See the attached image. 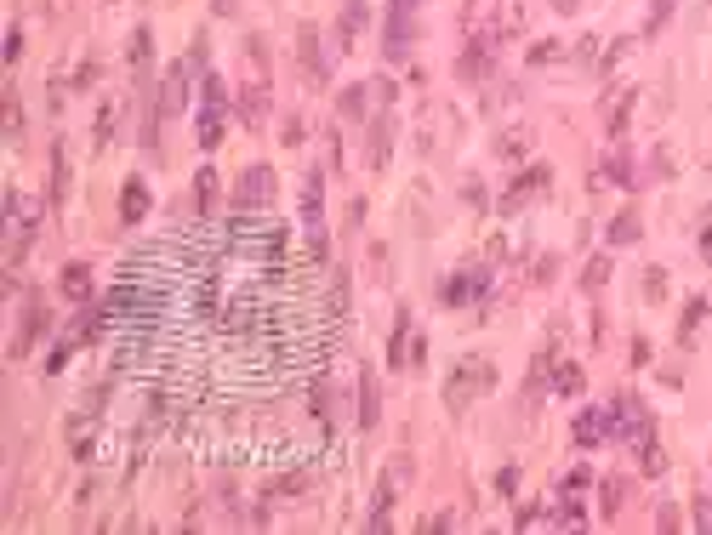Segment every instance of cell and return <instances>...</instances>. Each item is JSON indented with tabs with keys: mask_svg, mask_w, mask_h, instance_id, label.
<instances>
[{
	"mask_svg": "<svg viewBox=\"0 0 712 535\" xmlns=\"http://www.w3.org/2000/svg\"><path fill=\"white\" fill-rule=\"evenodd\" d=\"M35 217H40V206H35L29 194H12V200H6V274L23 262L29 240H35Z\"/></svg>",
	"mask_w": 712,
	"mask_h": 535,
	"instance_id": "6da1fadb",
	"label": "cell"
},
{
	"mask_svg": "<svg viewBox=\"0 0 712 535\" xmlns=\"http://www.w3.org/2000/svg\"><path fill=\"white\" fill-rule=\"evenodd\" d=\"M490 382H496L490 359H462V370L445 382V404H451V411H468L479 393H490Z\"/></svg>",
	"mask_w": 712,
	"mask_h": 535,
	"instance_id": "7a4b0ae2",
	"label": "cell"
},
{
	"mask_svg": "<svg viewBox=\"0 0 712 535\" xmlns=\"http://www.w3.org/2000/svg\"><path fill=\"white\" fill-rule=\"evenodd\" d=\"M223 108H228V91H223L216 74H206V103H199V149L223 143Z\"/></svg>",
	"mask_w": 712,
	"mask_h": 535,
	"instance_id": "3957f363",
	"label": "cell"
},
{
	"mask_svg": "<svg viewBox=\"0 0 712 535\" xmlns=\"http://www.w3.org/2000/svg\"><path fill=\"white\" fill-rule=\"evenodd\" d=\"M194 63H199V52L189 63H172V69H165V81H160V115H182V108H189V74H194Z\"/></svg>",
	"mask_w": 712,
	"mask_h": 535,
	"instance_id": "277c9868",
	"label": "cell"
},
{
	"mask_svg": "<svg viewBox=\"0 0 712 535\" xmlns=\"http://www.w3.org/2000/svg\"><path fill=\"white\" fill-rule=\"evenodd\" d=\"M274 200V171L268 166H251L240 177V188H234V211H262Z\"/></svg>",
	"mask_w": 712,
	"mask_h": 535,
	"instance_id": "5b68a950",
	"label": "cell"
},
{
	"mask_svg": "<svg viewBox=\"0 0 712 535\" xmlns=\"http://www.w3.org/2000/svg\"><path fill=\"white\" fill-rule=\"evenodd\" d=\"M46 325H52L46 302H40V296H29V302H23V330H18V342H12V359H23L29 348H35V336H40Z\"/></svg>",
	"mask_w": 712,
	"mask_h": 535,
	"instance_id": "8992f818",
	"label": "cell"
},
{
	"mask_svg": "<svg viewBox=\"0 0 712 535\" xmlns=\"http://www.w3.org/2000/svg\"><path fill=\"white\" fill-rule=\"evenodd\" d=\"M553 183V171L547 166H530V171H524V177L513 183V188H507V194H502V211H519L524 206V200H536L541 194V188H547Z\"/></svg>",
	"mask_w": 712,
	"mask_h": 535,
	"instance_id": "52a82bcc",
	"label": "cell"
},
{
	"mask_svg": "<svg viewBox=\"0 0 712 535\" xmlns=\"http://www.w3.org/2000/svg\"><path fill=\"white\" fill-rule=\"evenodd\" d=\"M610 421H615V433H622V438H632V445H639V438H649V416H644L639 399H622V404L610 411Z\"/></svg>",
	"mask_w": 712,
	"mask_h": 535,
	"instance_id": "ba28073f",
	"label": "cell"
},
{
	"mask_svg": "<svg viewBox=\"0 0 712 535\" xmlns=\"http://www.w3.org/2000/svg\"><path fill=\"white\" fill-rule=\"evenodd\" d=\"M485 285H490V274H485V268H468V274H456L451 279V285H445V302H479V296H485Z\"/></svg>",
	"mask_w": 712,
	"mask_h": 535,
	"instance_id": "9c48e42d",
	"label": "cell"
},
{
	"mask_svg": "<svg viewBox=\"0 0 712 535\" xmlns=\"http://www.w3.org/2000/svg\"><path fill=\"white\" fill-rule=\"evenodd\" d=\"M610 433H615L610 411H587V416H576V445H598V438H610Z\"/></svg>",
	"mask_w": 712,
	"mask_h": 535,
	"instance_id": "30bf717a",
	"label": "cell"
},
{
	"mask_svg": "<svg viewBox=\"0 0 712 535\" xmlns=\"http://www.w3.org/2000/svg\"><path fill=\"white\" fill-rule=\"evenodd\" d=\"M120 217H126V223H143V217H148V183L143 177L126 183V194H120Z\"/></svg>",
	"mask_w": 712,
	"mask_h": 535,
	"instance_id": "8fae6325",
	"label": "cell"
},
{
	"mask_svg": "<svg viewBox=\"0 0 712 535\" xmlns=\"http://www.w3.org/2000/svg\"><path fill=\"white\" fill-rule=\"evenodd\" d=\"M297 40H302V69L314 74V81H325V52H319V29H314V23H302V29H297Z\"/></svg>",
	"mask_w": 712,
	"mask_h": 535,
	"instance_id": "7c38bea8",
	"label": "cell"
},
{
	"mask_svg": "<svg viewBox=\"0 0 712 535\" xmlns=\"http://www.w3.org/2000/svg\"><path fill=\"white\" fill-rule=\"evenodd\" d=\"M377 416H382V393H377V376H360V428H377Z\"/></svg>",
	"mask_w": 712,
	"mask_h": 535,
	"instance_id": "4fadbf2b",
	"label": "cell"
},
{
	"mask_svg": "<svg viewBox=\"0 0 712 535\" xmlns=\"http://www.w3.org/2000/svg\"><path fill=\"white\" fill-rule=\"evenodd\" d=\"M64 296H69V302H91V268L86 262L64 268Z\"/></svg>",
	"mask_w": 712,
	"mask_h": 535,
	"instance_id": "5bb4252c",
	"label": "cell"
},
{
	"mask_svg": "<svg viewBox=\"0 0 712 535\" xmlns=\"http://www.w3.org/2000/svg\"><path fill=\"white\" fill-rule=\"evenodd\" d=\"M485 63H490V40H473L468 52H462L456 74H462V81H479V74H485Z\"/></svg>",
	"mask_w": 712,
	"mask_h": 535,
	"instance_id": "9a60e30c",
	"label": "cell"
},
{
	"mask_svg": "<svg viewBox=\"0 0 712 535\" xmlns=\"http://www.w3.org/2000/svg\"><path fill=\"white\" fill-rule=\"evenodd\" d=\"M194 211L199 217L216 211V171H199V177H194Z\"/></svg>",
	"mask_w": 712,
	"mask_h": 535,
	"instance_id": "2e32d148",
	"label": "cell"
},
{
	"mask_svg": "<svg viewBox=\"0 0 712 535\" xmlns=\"http://www.w3.org/2000/svg\"><path fill=\"white\" fill-rule=\"evenodd\" d=\"M632 103H639V91H615V103H610V137H627V115H632Z\"/></svg>",
	"mask_w": 712,
	"mask_h": 535,
	"instance_id": "e0dca14e",
	"label": "cell"
},
{
	"mask_svg": "<svg viewBox=\"0 0 712 535\" xmlns=\"http://www.w3.org/2000/svg\"><path fill=\"white\" fill-rule=\"evenodd\" d=\"M388 137H394V120L382 115L377 125H370V166H388Z\"/></svg>",
	"mask_w": 712,
	"mask_h": 535,
	"instance_id": "ac0fdd59",
	"label": "cell"
},
{
	"mask_svg": "<svg viewBox=\"0 0 712 535\" xmlns=\"http://www.w3.org/2000/svg\"><path fill=\"white\" fill-rule=\"evenodd\" d=\"M632 240H639V211H622L610 223V245H632Z\"/></svg>",
	"mask_w": 712,
	"mask_h": 535,
	"instance_id": "d6986e66",
	"label": "cell"
},
{
	"mask_svg": "<svg viewBox=\"0 0 712 535\" xmlns=\"http://www.w3.org/2000/svg\"><path fill=\"white\" fill-rule=\"evenodd\" d=\"M598 177H610L615 188H639V183H632V166L622 160V154H610V160H605V166H598Z\"/></svg>",
	"mask_w": 712,
	"mask_h": 535,
	"instance_id": "ffe728a7",
	"label": "cell"
},
{
	"mask_svg": "<svg viewBox=\"0 0 712 535\" xmlns=\"http://www.w3.org/2000/svg\"><path fill=\"white\" fill-rule=\"evenodd\" d=\"M639 467H644L649 479H656L661 467H667V455H661V445H656V438H639Z\"/></svg>",
	"mask_w": 712,
	"mask_h": 535,
	"instance_id": "44dd1931",
	"label": "cell"
},
{
	"mask_svg": "<svg viewBox=\"0 0 712 535\" xmlns=\"http://www.w3.org/2000/svg\"><path fill=\"white\" fill-rule=\"evenodd\" d=\"M360 23H365V0H348V12H343V29H336V40H353V35H360Z\"/></svg>",
	"mask_w": 712,
	"mask_h": 535,
	"instance_id": "7402d4cb",
	"label": "cell"
},
{
	"mask_svg": "<svg viewBox=\"0 0 712 535\" xmlns=\"http://www.w3.org/2000/svg\"><path fill=\"white\" fill-rule=\"evenodd\" d=\"M553 393H581V370L576 365H559V370H553Z\"/></svg>",
	"mask_w": 712,
	"mask_h": 535,
	"instance_id": "603a6c76",
	"label": "cell"
},
{
	"mask_svg": "<svg viewBox=\"0 0 712 535\" xmlns=\"http://www.w3.org/2000/svg\"><path fill=\"white\" fill-rule=\"evenodd\" d=\"M605 279H610V257H593V262H587V274H581V285H587V291H598Z\"/></svg>",
	"mask_w": 712,
	"mask_h": 535,
	"instance_id": "cb8c5ba5",
	"label": "cell"
},
{
	"mask_svg": "<svg viewBox=\"0 0 712 535\" xmlns=\"http://www.w3.org/2000/svg\"><path fill=\"white\" fill-rule=\"evenodd\" d=\"M644 296H649V302L667 296V268H649V274H644Z\"/></svg>",
	"mask_w": 712,
	"mask_h": 535,
	"instance_id": "d4e9b609",
	"label": "cell"
},
{
	"mask_svg": "<svg viewBox=\"0 0 712 535\" xmlns=\"http://www.w3.org/2000/svg\"><path fill=\"white\" fill-rule=\"evenodd\" d=\"M148 57H154V35H148V29H137V35H131V63L143 69Z\"/></svg>",
	"mask_w": 712,
	"mask_h": 535,
	"instance_id": "484cf974",
	"label": "cell"
},
{
	"mask_svg": "<svg viewBox=\"0 0 712 535\" xmlns=\"http://www.w3.org/2000/svg\"><path fill=\"white\" fill-rule=\"evenodd\" d=\"M343 115H348V120L365 115V86H348V91H343Z\"/></svg>",
	"mask_w": 712,
	"mask_h": 535,
	"instance_id": "4316f807",
	"label": "cell"
},
{
	"mask_svg": "<svg viewBox=\"0 0 712 535\" xmlns=\"http://www.w3.org/2000/svg\"><path fill=\"white\" fill-rule=\"evenodd\" d=\"M23 132V108H18V91H6V137Z\"/></svg>",
	"mask_w": 712,
	"mask_h": 535,
	"instance_id": "83f0119b",
	"label": "cell"
},
{
	"mask_svg": "<svg viewBox=\"0 0 712 535\" xmlns=\"http://www.w3.org/2000/svg\"><path fill=\"white\" fill-rule=\"evenodd\" d=\"M701 313H707V302H701V296H695V302L684 308V330H678V336H684V342L695 336V325H701Z\"/></svg>",
	"mask_w": 712,
	"mask_h": 535,
	"instance_id": "f1b7e54d",
	"label": "cell"
},
{
	"mask_svg": "<svg viewBox=\"0 0 712 535\" xmlns=\"http://www.w3.org/2000/svg\"><path fill=\"white\" fill-rule=\"evenodd\" d=\"M695 530L712 535V496H695Z\"/></svg>",
	"mask_w": 712,
	"mask_h": 535,
	"instance_id": "f546056e",
	"label": "cell"
},
{
	"mask_svg": "<svg viewBox=\"0 0 712 535\" xmlns=\"http://www.w3.org/2000/svg\"><path fill=\"white\" fill-rule=\"evenodd\" d=\"M598 496H605V513H622V479H610Z\"/></svg>",
	"mask_w": 712,
	"mask_h": 535,
	"instance_id": "4dcf8cb0",
	"label": "cell"
},
{
	"mask_svg": "<svg viewBox=\"0 0 712 535\" xmlns=\"http://www.w3.org/2000/svg\"><path fill=\"white\" fill-rule=\"evenodd\" d=\"M701 257H707V262H712V206H707V211H701Z\"/></svg>",
	"mask_w": 712,
	"mask_h": 535,
	"instance_id": "1f68e13d",
	"label": "cell"
},
{
	"mask_svg": "<svg viewBox=\"0 0 712 535\" xmlns=\"http://www.w3.org/2000/svg\"><path fill=\"white\" fill-rule=\"evenodd\" d=\"M553 57H559V40H541L536 52H530V63H553Z\"/></svg>",
	"mask_w": 712,
	"mask_h": 535,
	"instance_id": "d6a6232c",
	"label": "cell"
},
{
	"mask_svg": "<svg viewBox=\"0 0 712 535\" xmlns=\"http://www.w3.org/2000/svg\"><path fill=\"white\" fill-rule=\"evenodd\" d=\"M667 18H673V0H656V12H649V29H661Z\"/></svg>",
	"mask_w": 712,
	"mask_h": 535,
	"instance_id": "836d02e7",
	"label": "cell"
},
{
	"mask_svg": "<svg viewBox=\"0 0 712 535\" xmlns=\"http://www.w3.org/2000/svg\"><path fill=\"white\" fill-rule=\"evenodd\" d=\"M496 490H502V496H513V490H519V473H513V467H507V473H496Z\"/></svg>",
	"mask_w": 712,
	"mask_h": 535,
	"instance_id": "e575fe53",
	"label": "cell"
},
{
	"mask_svg": "<svg viewBox=\"0 0 712 535\" xmlns=\"http://www.w3.org/2000/svg\"><path fill=\"white\" fill-rule=\"evenodd\" d=\"M553 6H559V12H576V0H553Z\"/></svg>",
	"mask_w": 712,
	"mask_h": 535,
	"instance_id": "d590c367",
	"label": "cell"
}]
</instances>
